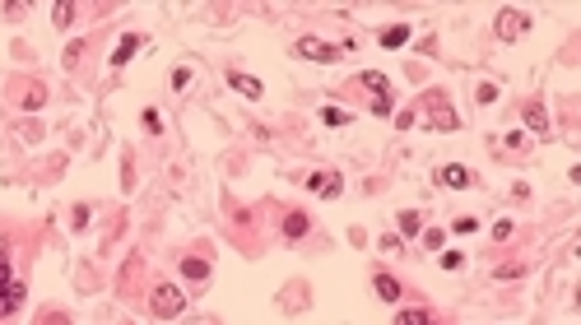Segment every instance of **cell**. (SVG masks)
Listing matches in <instances>:
<instances>
[{
    "instance_id": "24",
    "label": "cell",
    "mask_w": 581,
    "mask_h": 325,
    "mask_svg": "<svg viewBox=\"0 0 581 325\" xmlns=\"http://www.w3.org/2000/svg\"><path fill=\"white\" fill-rule=\"evenodd\" d=\"M144 130H149V135H158V130H163V121H158V112H144Z\"/></svg>"
},
{
    "instance_id": "19",
    "label": "cell",
    "mask_w": 581,
    "mask_h": 325,
    "mask_svg": "<svg viewBox=\"0 0 581 325\" xmlns=\"http://www.w3.org/2000/svg\"><path fill=\"white\" fill-rule=\"evenodd\" d=\"M377 247H382L386 256H400V237H396V232H386V237H382V242H377Z\"/></svg>"
},
{
    "instance_id": "4",
    "label": "cell",
    "mask_w": 581,
    "mask_h": 325,
    "mask_svg": "<svg viewBox=\"0 0 581 325\" xmlns=\"http://www.w3.org/2000/svg\"><path fill=\"white\" fill-rule=\"evenodd\" d=\"M298 56H307V61H335L339 51L330 42H317V37H298V46H293Z\"/></svg>"
},
{
    "instance_id": "14",
    "label": "cell",
    "mask_w": 581,
    "mask_h": 325,
    "mask_svg": "<svg viewBox=\"0 0 581 325\" xmlns=\"http://www.w3.org/2000/svg\"><path fill=\"white\" fill-rule=\"evenodd\" d=\"M363 84L372 93H377V98H386V93H391V84H386V75H377V70H363Z\"/></svg>"
},
{
    "instance_id": "8",
    "label": "cell",
    "mask_w": 581,
    "mask_h": 325,
    "mask_svg": "<svg viewBox=\"0 0 581 325\" xmlns=\"http://www.w3.org/2000/svg\"><path fill=\"white\" fill-rule=\"evenodd\" d=\"M135 51H140V37H135V33H126L121 42H117V51H112V65H126Z\"/></svg>"
},
{
    "instance_id": "11",
    "label": "cell",
    "mask_w": 581,
    "mask_h": 325,
    "mask_svg": "<svg viewBox=\"0 0 581 325\" xmlns=\"http://www.w3.org/2000/svg\"><path fill=\"white\" fill-rule=\"evenodd\" d=\"M372 288H377V297H382V302H396V297H400V283L391 274H377V279H372Z\"/></svg>"
},
{
    "instance_id": "16",
    "label": "cell",
    "mask_w": 581,
    "mask_h": 325,
    "mask_svg": "<svg viewBox=\"0 0 581 325\" xmlns=\"http://www.w3.org/2000/svg\"><path fill=\"white\" fill-rule=\"evenodd\" d=\"M419 228H423V218L414 214V209H405V214H400V237H414Z\"/></svg>"
},
{
    "instance_id": "12",
    "label": "cell",
    "mask_w": 581,
    "mask_h": 325,
    "mask_svg": "<svg viewBox=\"0 0 581 325\" xmlns=\"http://www.w3.org/2000/svg\"><path fill=\"white\" fill-rule=\"evenodd\" d=\"M182 274H186V279H210V261H200V256H186V261H182Z\"/></svg>"
},
{
    "instance_id": "13",
    "label": "cell",
    "mask_w": 581,
    "mask_h": 325,
    "mask_svg": "<svg viewBox=\"0 0 581 325\" xmlns=\"http://www.w3.org/2000/svg\"><path fill=\"white\" fill-rule=\"evenodd\" d=\"M525 125L544 135V130H549V116H544V107H535V103H530V107H525Z\"/></svg>"
},
{
    "instance_id": "23",
    "label": "cell",
    "mask_w": 581,
    "mask_h": 325,
    "mask_svg": "<svg viewBox=\"0 0 581 325\" xmlns=\"http://www.w3.org/2000/svg\"><path fill=\"white\" fill-rule=\"evenodd\" d=\"M372 112H377V116H391V93H386V98H372Z\"/></svg>"
},
{
    "instance_id": "15",
    "label": "cell",
    "mask_w": 581,
    "mask_h": 325,
    "mask_svg": "<svg viewBox=\"0 0 581 325\" xmlns=\"http://www.w3.org/2000/svg\"><path fill=\"white\" fill-rule=\"evenodd\" d=\"M405 42H410V28H405V24H396V28L382 33V46H405Z\"/></svg>"
},
{
    "instance_id": "22",
    "label": "cell",
    "mask_w": 581,
    "mask_h": 325,
    "mask_svg": "<svg viewBox=\"0 0 581 325\" xmlns=\"http://www.w3.org/2000/svg\"><path fill=\"white\" fill-rule=\"evenodd\" d=\"M79 56H84V42H70V46H65V65H79Z\"/></svg>"
},
{
    "instance_id": "9",
    "label": "cell",
    "mask_w": 581,
    "mask_h": 325,
    "mask_svg": "<svg viewBox=\"0 0 581 325\" xmlns=\"http://www.w3.org/2000/svg\"><path fill=\"white\" fill-rule=\"evenodd\" d=\"M228 84L237 93H242V98H260V79H251V75H237V70H233L228 75Z\"/></svg>"
},
{
    "instance_id": "26",
    "label": "cell",
    "mask_w": 581,
    "mask_h": 325,
    "mask_svg": "<svg viewBox=\"0 0 581 325\" xmlns=\"http://www.w3.org/2000/svg\"><path fill=\"white\" fill-rule=\"evenodd\" d=\"M428 325H432V321H428Z\"/></svg>"
},
{
    "instance_id": "3",
    "label": "cell",
    "mask_w": 581,
    "mask_h": 325,
    "mask_svg": "<svg viewBox=\"0 0 581 325\" xmlns=\"http://www.w3.org/2000/svg\"><path fill=\"white\" fill-rule=\"evenodd\" d=\"M525 28H530V19L521 15V10H503V15H498V37H503V42H516Z\"/></svg>"
},
{
    "instance_id": "1",
    "label": "cell",
    "mask_w": 581,
    "mask_h": 325,
    "mask_svg": "<svg viewBox=\"0 0 581 325\" xmlns=\"http://www.w3.org/2000/svg\"><path fill=\"white\" fill-rule=\"evenodd\" d=\"M182 307H186V293L177 288V283H158V288H153V297H149V311H153V316L172 321V316H182Z\"/></svg>"
},
{
    "instance_id": "25",
    "label": "cell",
    "mask_w": 581,
    "mask_h": 325,
    "mask_svg": "<svg viewBox=\"0 0 581 325\" xmlns=\"http://www.w3.org/2000/svg\"><path fill=\"white\" fill-rule=\"evenodd\" d=\"M479 103H498V89H493V84H479Z\"/></svg>"
},
{
    "instance_id": "10",
    "label": "cell",
    "mask_w": 581,
    "mask_h": 325,
    "mask_svg": "<svg viewBox=\"0 0 581 325\" xmlns=\"http://www.w3.org/2000/svg\"><path fill=\"white\" fill-rule=\"evenodd\" d=\"M432 125H437V130H456V112H446V98H432Z\"/></svg>"
},
{
    "instance_id": "21",
    "label": "cell",
    "mask_w": 581,
    "mask_h": 325,
    "mask_svg": "<svg viewBox=\"0 0 581 325\" xmlns=\"http://www.w3.org/2000/svg\"><path fill=\"white\" fill-rule=\"evenodd\" d=\"M460 265H465L460 251H442V270H460Z\"/></svg>"
},
{
    "instance_id": "17",
    "label": "cell",
    "mask_w": 581,
    "mask_h": 325,
    "mask_svg": "<svg viewBox=\"0 0 581 325\" xmlns=\"http://www.w3.org/2000/svg\"><path fill=\"white\" fill-rule=\"evenodd\" d=\"M396 325H428V311L410 307V311H400V316H396Z\"/></svg>"
},
{
    "instance_id": "20",
    "label": "cell",
    "mask_w": 581,
    "mask_h": 325,
    "mask_svg": "<svg viewBox=\"0 0 581 325\" xmlns=\"http://www.w3.org/2000/svg\"><path fill=\"white\" fill-rule=\"evenodd\" d=\"M321 116H326V125H344V121H349V112H339V107H326Z\"/></svg>"
},
{
    "instance_id": "6",
    "label": "cell",
    "mask_w": 581,
    "mask_h": 325,
    "mask_svg": "<svg viewBox=\"0 0 581 325\" xmlns=\"http://www.w3.org/2000/svg\"><path fill=\"white\" fill-rule=\"evenodd\" d=\"M437 177H442V186H451V191H465V186L474 182V172H470V168H460V163H446Z\"/></svg>"
},
{
    "instance_id": "7",
    "label": "cell",
    "mask_w": 581,
    "mask_h": 325,
    "mask_svg": "<svg viewBox=\"0 0 581 325\" xmlns=\"http://www.w3.org/2000/svg\"><path fill=\"white\" fill-rule=\"evenodd\" d=\"M307 228H312V218H307V214H298V209H293V214H284V237H289V242L307 237Z\"/></svg>"
},
{
    "instance_id": "2",
    "label": "cell",
    "mask_w": 581,
    "mask_h": 325,
    "mask_svg": "<svg viewBox=\"0 0 581 325\" xmlns=\"http://www.w3.org/2000/svg\"><path fill=\"white\" fill-rule=\"evenodd\" d=\"M19 302H24V283L10 274V256L0 251V316L19 311Z\"/></svg>"
},
{
    "instance_id": "5",
    "label": "cell",
    "mask_w": 581,
    "mask_h": 325,
    "mask_svg": "<svg viewBox=\"0 0 581 325\" xmlns=\"http://www.w3.org/2000/svg\"><path fill=\"white\" fill-rule=\"evenodd\" d=\"M307 191H317V195H326V200H335V195H339V172H312V177H307Z\"/></svg>"
},
{
    "instance_id": "18",
    "label": "cell",
    "mask_w": 581,
    "mask_h": 325,
    "mask_svg": "<svg viewBox=\"0 0 581 325\" xmlns=\"http://www.w3.org/2000/svg\"><path fill=\"white\" fill-rule=\"evenodd\" d=\"M51 19H56V28H70V24H75V5H56Z\"/></svg>"
}]
</instances>
